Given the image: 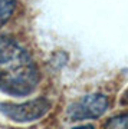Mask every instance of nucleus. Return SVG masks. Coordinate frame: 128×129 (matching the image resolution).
<instances>
[{
	"instance_id": "nucleus-1",
	"label": "nucleus",
	"mask_w": 128,
	"mask_h": 129,
	"mask_svg": "<svg viewBox=\"0 0 128 129\" xmlns=\"http://www.w3.org/2000/svg\"><path fill=\"white\" fill-rule=\"evenodd\" d=\"M39 72L30 55L12 37L0 36V90L26 96L36 89Z\"/></svg>"
},
{
	"instance_id": "nucleus-6",
	"label": "nucleus",
	"mask_w": 128,
	"mask_h": 129,
	"mask_svg": "<svg viewBox=\"0 0 128 129\" xmlns=\"http://www.w3.org/2000/svg\"><path fill=\"white\" fill-rule=\"evenodd\" d=\"M121 105H128V88L121 96Z\"/></svg>"
},
{
	"instance_id": "nucleus-7",
	"label": "nucleus",
	"mask_w": 128,
	"mask_h": 129,
	"mask_svg": "<svg viewBox=\"0 0 128 129\" xmlns=\"http://www.w3.org/2000/svg\"><path fill=\"white\" fill-rule=\"evenodd\" d=\"M72 129H95L92 125H82V126H76V128H72Z\"/></svg>"
},
{
	"instance_id": "nucleus-5",
	"label": "nucleus",
	"mask_w": 128,
	"mask_h": 129,
	"mask_svg": "<svg viewBox=\"0 0 128 129\" xmlns=\"http://www.w3.org/2000/svg\"><path fill=\"white\" fill-rule=\"evenodd\" d=\"M102 129H128V113L111 118Z\"/></svg>"
},
{
	"instance_id": "nucleus-4",
	"label": "nucleus",
	"mask_w": 128,
	"mask_h": 129,
	"mask_svg": "<svg viewBox=\"0 0 128 129\" xmlns=\"http://www.w3.org/2000/svg\"><path fill=\"white\" fill-rule=\"evenodd\" d=\"M16 7V0H0V27L9 22Z\"/></svg>"
},
{
	"instance_id": "nucleus-3",
	"label": "nucleus",
	"mask_w": 128,
	"mask_h": 129,
	"mask_svg": "<svg viewBox=\"0 0 128 129\" xmlns=\"http://www.w3.org/2000/svg\"><path fill=\"white\" fill-rule=\"evenodd\" d=\"M108 106H110V102L105 95L102 93L87 95L69 106L68 116L71 120L98 119L106 112Z\"/></svg>"
},
{
	"instance_id": "nucleus-2",
	"label": "nucleus",
	"mask_w": 128,
	"mask_h": 129,
	"mask_svg": "<svg viewBox=\"0 0 128 129\" xmlns=\"http://www.w3.org/2000/svg\"><path fill=\"white\" fill-rule=\"evenodd\" d=\"M50 109V103L45 98H36L25 103H0V112L13 122H33L45 116Z\"/></svg>"
}]
</instances>
